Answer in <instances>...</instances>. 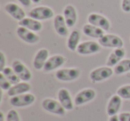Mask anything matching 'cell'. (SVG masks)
<instances>
[{"label":"cell","instance_id":"obj_12","mask_svg":"<svg viewBox=\"0 0 130 121\" xmlns=\"http://www.w3.org/2000/svg\"><path fill=\"white\" fill-rule=\"evenodd\" d=\"M57 99L62 107L67 110H72L74 109V100H72L70 91L66 88H61L57 93Z\"/></svg>","mask_w":130,"mask_h":121},{"label":"cell","instance_id":"obj_14","mask_svg":"<svg viewBox=\"0 0 130 121\" xmlns=\"http://www.w3.org/2000/svg\"><path fill=\"white\" fill-rule=\"evenodd\" d=\"M49 58V51L46 48H41L36 53L33 59V67L37 71H41L44 69L45 62Z\"/></svg>","mask_w":130,"mask_h":121},{"label":"cell","instance_id":"obj_35","mask_svg":"<svg viewBox=\"0 0 130 121\" xmlns=\"http://www.w3.org/2000/svg\"><path fill=\"white\" fill-rule=\"evenodd\" d=\"M31 2H32L33 4H38V3L41 2V0H31Z\"/></svg>","mask_w":130,"mask_h":121},{"label":"cell","instance_id":"obj_5","mask_svg":"<svg viewBox=\"0 0 130 121\" xmlns=\"http://www.w3.org/2000/svg\"><path fill=\"white\" fill-rule=\"evenodd\" d=\"M98 43L101 46L106 48H120L124 46V41L120 37L114 34H104L100 39H98Z\"/></svg>","mask_w":130,"mask_h":121},{"label":"cell","instance_id":"obj_28","mask_svg":"<svg viewBox=\"0 0 130 121\" xmlns=\"http://www.w3.org/2000/svg\"><path fill=\"white\" fill-rule=\"evenodd\" d=\"M6 121H21L20 115L15 110H10L6 114Z\"/></svg>","mask_w":130,"mask_h":121},{"label":"cell","instance_id":"obj_9","mask_svg":"<svg viewBox=\"0 0 130 121\" xmlns=\"http://www.w3.org/2000/svg\"><path fill=\"white\" fill-rule=\"evenodd\" d=\"M12 68L22 81L29 82L32 78V73L29 71V69L19 60H14L12 62Z\"/></svg>","mask_w":130,"mask_h":121},{"label":"cell","instance_id":"obj_10","mask_svg":"<svg viewBox=\"0 0 130 121\" xmlns=\"http://www.w3.org/2000/svg\"><path fill=\"white\" fill-rule=\"evenodd\" d=\"M16 34L20 39H22L25 43L29 44V45H34L39 41V36L36 32L29 30L22 26H19L17 28Z\"/></svg>","mask_w":130,"mask_h":121},{"label":"cell","instance_id":"obj_18","mask_svg":"<svg viewBox=\"0 0 130 121\" xmlns=\"http://www.w3.org/2000/svg\"><path fill=\"white\" fill-rule=\"evenodd\" d=\"M125 55H126V50L123 47L113 49V51L110 53L109 57L107 58V66H109V67H115L119 62H120L124 59Z\"/></svg>","mask_w":130,"mask_h":121},{"label":"cell","instance_id":"obj_27","mask_svg":"<svg viewBox=\"0 0 130 121\" xmlns=\"http://www.w3.org/2000/svg\"><path fill=\"white\" fill-rule=\"evenodd\" d=\"M12 84L9 82V80L0 72V88L2 91H6L7 92L10 88L12 87Z\"/></svg>","mask_w":130,"mask_h":121},{"label":"cell","instance_id":"obj_8","mask_svg":"<svg viewBox=\"0 0 130 121\" xmlns=\"http://www.w3.org/2000/svg\"><path fill=\"white\" fill-rule=\"evenodd\" d=\"M101 45L95 41H84L80 43L77 49V53L80 55H91L101 51Z\"/></svg>","mask_w":130,"mask_h":121},{"label":"cell","instance_id":"obj_7","mask_svg":"<svg viewBox=\"0 0 130 121\" xmlns=\"http://www.w3.org/2000/svg\"><path fill=\"white\" fill-rule=\"evenodd\" d=\"M54 15V13L53 11L52 8L48 7V6H38L33 9L30 10L29 13V17L35 19L38 21H45L52 19Z\"/></svg>","mask_w":130,"mask_h":121},{"label":"cell","instance_id":"obj_30","mask_svg":"<svg viewBox=\"0 0 130 121\" xmlns=\"http://www.w3.org/2000/svg\"><path fill=\"white\" fill-rule=\"evenodd\" d=\"M121 9L125 13H130V0H122Z\"/></svg>","mask_w":130,"mask_h":121},{"label":"cell","instance_id":"obj_23","mask_svg":"<svg viewBox=\"0 0 130 121\" xmlns=\"http://www.w3.org/2000/svg\"><path fill=\"white\" fill-rule=\"evenodd\" d=\"M80 38H81L80 32L77 29H74L70 33L67 39V47L70 51L71 52L77 51L78 45L80 44Z\"/></svg>","mask_w":130,"mask_h":121},{"label":"cell","instance_id":"obj_20","mask_svg":"<svg viewBox=\"0 0 130 121\" xmlns=\"http://www.w3.org/2000/svg\"><path fill=\"white\" fill-rule=\"evenodd\" d=\"M30 89H31V85H29L28 82L21 81L20 83L12 85L11 88L7 91V95L9 96V97L20 95V94H22L29 93Z\"/></svg>","mask_w":130,"mask_h":121},{"label":"cell","instance_id":"obj_2","mask_svg":"<svg viewBox=\"0 0 130 121\" xmlns=\"http://www.w3.org/2000/svg\"><path fill=\"white\" fill-rule=\"evenodd\" d=\"M114 71L111 67L109 66H103V67L96 68L93 70L89 74L91 81L94 83H99L103 82L104 80H107L113 75Z\"/></svg>","mask_w":130,"mask_h":121},{"label":"cell","instance_id":"obj_22","mask_svg":"<svg viewBox=\"0 0 130 121\" xmlns=\"http://www.w3.org/2000/svg\"><path fill=\"white\" fill-rule=\"evenodd\" d=\"M82 31L86 36L92 38H96V39H100L104 35V30L100 28L94 26L90 23H87L83 26L82 28Z\"/></svg>","mask_w":130,"mask_h":121},{"label":"cell","instance_id":"obj_19","mask_svg":"<svg viewBox=\"0 0 130 121\" xmlns=\"http://www.w3.org/2000/svg\"><path fill=\"white\" fill-rule=\"evenodd\" d=\"M63 17L65 19V22L67 23L68 27L72 28L75 26L78 20V14H77L76 8L72 5H68L63 9Z\"/></svg>","mask_w":130,"mask_h":121},{"label":"cell","instance_id":"obj_11","mask_svg":"<svg viewBox=\"0 0 130 121\" xmlns=\"http://www.w3.org/2000/svg\"><path fill=\"white\" fill-rule=\"evenodd\" d=\"M87 22L88 23L92 24L94 26L103 29L104 31H108L110 29V22L106 17L103 15L99 14L96 13H92L87 17Z\"/></svg>","mask_w":130,"mask_h":121},{"label":"cell","instance_id":"obj_32","mask_svg":"<svg viewBox=\"0 0 130 121\" xmlns=\"http://www.w3.org/2000/svg\"><path fill=\"white\" fill-rule=\"evenodd\" d=\"M18 1L22 5V6H26V7L29 6L31 5V3H32V2H31V0H18Z\"/></svg>","mask_w":130,"mask_h":121},{"label":"cell","instance_id":"obj_26","mask_svg":"<svg viewBox=\"0 0 130 121\" xmlns=\"http://www.w3.org/2000/svg\"><path fill=\"white\" fill-rule=\"evenodd\" d=\"M117 94L124 100H130V85H125L119 87Z\"/></svg>","mask_w":130,"mask_h":121},{"label":"cell","instance_id":"obj_29","mask_svg":"<svg viewBox=\"0 0 130 121\" xmlns=\"http://www.w3.org/2000/svg\"><path fill=\"white\" fill-rule=\"evenodd\" d=\"M6 67V54H4L3 51L0 52V71H3Z\"/></svg>","mask_w":130,"mask_h":121},{"label":"cell","instance_id":"obj_15","mask_svg":"<svg viewBox=\"0 0 130 121\" xmlns=\"http://www.w3.org/2000/svg\"><path fill=\"white\" fill-rule=\"evenodd\" d=\"M122 105V98L119 96L117 94L112 95L110 98L106 107V113L109 117H111L114 115H118L119 110Z\"/></svg>","mask_w":130,"mask_h":121},{"label":"cell","instance_id":"obj_17","mask_svg":"<svg viewBox=\"0 0 130 121\" xmlns=\"http://www.w3.org/2000/svg\"><path fill=\"white\" fill-rule=\"evenodd\" d=\"M54 28L55 32L61 37L69 36V27L65 22L63 15L57 14L54 18Z\"/></svg>","mask_w":130,"mask_h":121},{"label":"cell","instance_id":"obj_31","mask_svg":"<svg viewBox=\"0 0 130 121\" xmlns=\"http://www.w3.org/2000/svg\"><path fill=\"white\" fill-rule=\"evenodd\" d=\"M120 121H130V112H121L119 114Z\"/></svg>","mask_w":130,"mask_h":121},{"label":"cell","instance_id":"obj_25","mask_svg":"<svg viewBox=\"0 0 130 121\" xmlns=\"http://www.w3.org/2000/svg\"><path fill=\"white\" fill-rule=\"evenodd\" d=\"M116 75H123L130 71V59H123L113 69Z\"/></svg>","mask_w":130,"mask_h":121},{"label":"cell","instance_id":"obj_4","mask_svg":"<svg viewBox=\"0 0 130 121\" xmlns=\"http://www.w3.org/2000/svg\"><path fill=\"white\" fill-rule=\"evenodd\" d=\"M80 70L78 68H66L60 69L55 72V78L59 81L71 82L78 79L80 77Z\"/></svg>","mask_w":130,"mask_h":121},{"label":"cell","instance_id":"obj_6","mask_svg":"<svg viewBox=\"0 0 130 121\" xmlns=\"http://www.w3.org/2000/svg\"><path fill=\"white\" fill-rule=\"evenodd\" d=\"M96 97V92L93 88H85L78 93L74 97L75 106H82L92 101Z\"/></svg>","mask_w":130,"mask_h":121},{"label":"cell","instance_id":"obj_1","mask_svg":"<svg viewBox=\"0 0 130 121\" xmlns=\"http://www.w3.org/2000/svg\"><path fill=\"white\" fill-rule=\"evenodd\" d=\"M42 108L45 111L53 114V115L62 117L66 114L67 110L62 107V105L57 100L52 99V98H45L41 102Z\"/></svg>","mask_w":130,"mask_h":121},{"label":"cell","instance_id":"obj_33","mask_svg":"<svg viewBox=\"0 0 130 121\" xmlns=\"http://www.w3.org/2000/svg\"><path fill=\"white\" fill-rule=\"evenodd\" d=\"M109 121H120V120H119V115H114V116H111V117H110V118H109Z\"/></svg>","mask_w":130,"mask_h":121},{"label":"cell","instance_id":"obj_13","mask_svg":"<svg viewBox=\"0 0 130 121\" xmlns=\"http://www.w3.org/2000/svg\"><path fill=\"white\" fill-rule=\"evenodd\" d=\"M65 62H66V59L64 56L61 54H54L48 58L43 71L45 72H51L53 71L58 70L65 63Z\"/></svg>","mask_w":130,"mask_h":121},{"label":"cell","instance_id":"obj_34","mask_svg":"<svg viewBox=\"0 0 130 121\" xmlns=\"http://www.w3.org/2000/svg\"><path fill=\"white\" fill-rule=\"evenodd\" d=\"M0 121H6V116L3 111H0Z\"/></svg>","mask_w":130,"mask_h":121},{"label":"cell","instance_id":"obj_16","mask_svg":"<svg viewBox=\"0 0 130 121\" xmlns=\"http://www.w3.org/2000/svg\"><path fill=\"white\" fill-rule=\"evenodd\" d=\"M5 10L12 18L18 21V22L22 21L26 16L24 10L19 5L15 4V3H7L5 6Z\"/></svg>","mask_w":130,"mask_h":121},{"label":"cell","instance_id":"obj_24","mask_svg":"<svg viewBox=\"0 0 130 121\" xmlns=\"http://www.w3.org/2000/svg\"><path fill=\"white\" fill-rule=\"evenodd\" d=\"M0 72L2 73V74L9 80V82L12 85H15V84H18L22 81V80L20 79V78L17 76V74L15 73V71H13V69L12 67H7V66H6V67L5 68L3 71H0Z\"/></svg>","mask_w":130,"mask_h":121},{"label":"cell","instance_id":"obj_21","mask_svg":"<svg viewBox=\"0 0 130 121\" xmlns=\"http://www.w3.org/2000/svg\"><path fill=\"white\" fill-rule=\"evenodd\" d=\"M18 24L19 26L24 27L26 29H29V30L34 31L36 33L41 31V29H43V25H42L41 22L39 21L31 18V17H25L22 21H20L18 22Z\"/></svg>","mask_w":130,"mask_h":121},{"label":"cell","instance_id":"obj_3","mask_svg":"<svg viewBox=\"0 0 130 121\" xmlns=\"http://www.w3.org/2000/svg\"><path fill=\"white\" fill-rule=\"evenodd\" d=\"M36 101V96L30 93H26L20 95L10 97L9 102L15 108H25L32 105Z\"/></svg>","mask_w":130,"mask_h":121}]
</instances>
